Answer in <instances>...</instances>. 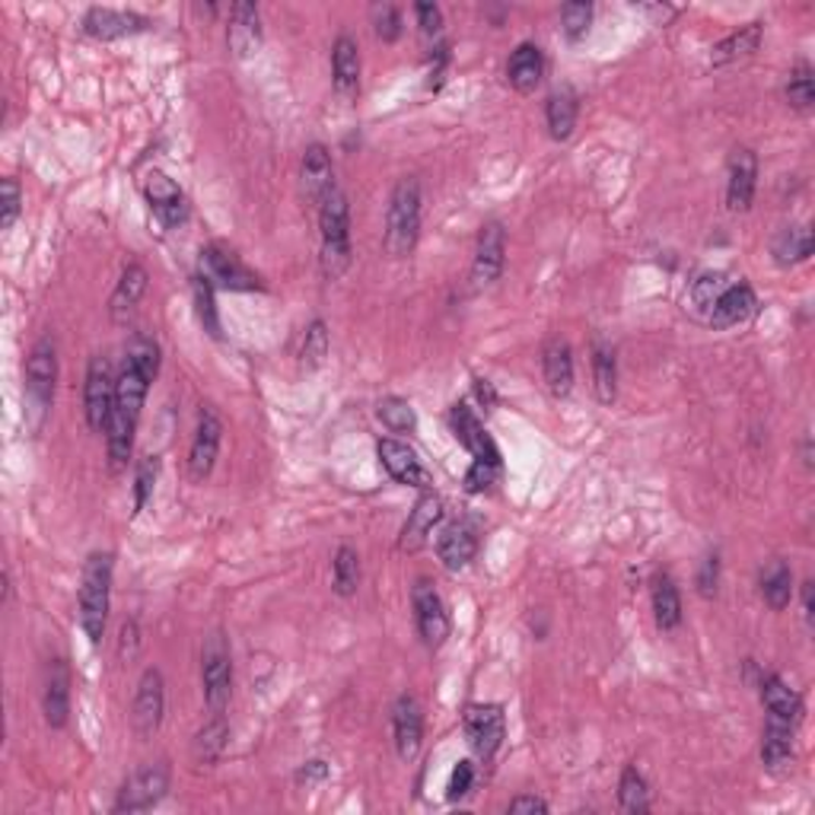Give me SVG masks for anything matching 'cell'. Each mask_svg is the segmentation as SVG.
I'll return each instance as SVG.
<instances>
[{
  "instance_id": "obj_1",
  "label": "cell",
  "mask_w": 815,
  "mask_h": 815,
  "mask_svg": "<svg viewBox=\"0 0 815 815\" xmlns=\"http://www.w3.org/2000/svg\"><path fill=\"white\" fill-rule=\"evenodd\" d=\"M111 577H115V555L111 552H93L86 557L83 577H80V625H83L93 647H99L103 637H106Z\"/></svg>"
},
{
  "instance_id": "obj_2",
  "label": "cell",
  "mask_w": 815,
  "mask_h": 815,
  "mask_svg": "<svg viewBox=\"0 0 815 815\" xmlns=\"http://www.w3.org/2000/svg\"><path fill=\"white\" fill-rule=\"evenodd\" d=\"M319 233H322V274L326 281H338L351 268V208L347 194L334 186L319 201Z\"/></svg>"
},
{
  "instance_id": "obj_3",
  "label": "cell",
  "mask_w": 815,
  "mask_h": 815,
  "mask_svg": "<svg viewBox=\"0 0 815 815\" xmlns=\"http://www.w3.org/2000/svg\"><path fill=\"white\" fill-rule=\"evenodd\" d=\"M417 236H421V182L414 176H405L389 194L382 249L392 259H408L417 246Z\"/></svg>"
},
{
  "instance_id": "obj_4",
  "label": "cell",
  "mask_w": 815,
  "mask_h": 815,
  "mask_svg": "<svg viewBox=\"0 0 815 815\" xmlns=\"http://www.w3.org/2000/svg\"><path fill=\"white\" fill-rule=\"evenodd\" d=\"M55 379H58V347L45 334L33 344L29 361H26V405H29L26 411L36 430L55 402Z\"/></svg>"
},
{
  "instance_id": "obj_5",
  "label": "cell",
  "mask_w": 815,
  "mask_h": 815,
  "mask_svg": "<svg viewBox=\"0 0 815 815\" xmlns=\"http://www.w3.org/2000/svg\"><path fill=\"white\" fill-rule=\"evenodd\" d=\"M201 682H204V701L211 713H223L233 695V657L226 647L223 630H211L201 653Z\"/></svg>"
},
{
  "instance_id": "obj_6",
  "label": "cell",
  "mask_w": 815,
  "mask_h": 815,
  "mask_svg": "<svg viewBox=\"0 0 815 815\" xmlns=\"http://www.w3.org/2000/svg\"><path fill=\"white\" fill-rule=\"evenodd\" d=\"M201 277H208L221 291H264L259 274L221 243L201 249Z\"/></svg>"
},
{
  "instance_id": "obj_7",
  "label": "cell",
  "mask_w": 815,
  "mask_h": 815,
  "mask_svg": "<svg viewBox=\"0 0 815 815\" xmlns=\"http://www.w3.org/2000/svg\"><path fill=\"white\" fill-rule=\"evenodd\" d=\"M166 793H169V765L156 761V765L134 771L131 778L121 783L118 800H115L111 810L115 813H147Z\"/></svg>"
},
{
  "instance_id": "obj_8",
  "label": "cell",
  "mask_w": 815,
  "mask_h": 815,
  "mask_svg": "<svg viewBox=\"0 0 815 815\" xmlns=\"http://www.w3.org/2000/svg\"><path fill=\"white\" fill-rule=\"evenodd\" d=\"M111 411H115V376L111 364L103 354L90 357L86 382H83V414L90 430H106Z\"/></svg>"
},
{
  "instance_id": "obj_9",
  "label": "cell",
  "mask_w": 815,
  "mask_h": 815,
  "mask_svg": "<svg viewBox=\"0 0 815 815\" xmlns=\"http://www.w3.org/2000/svg\"><path fill=\"white\" fill-rule=\"evenodd\" d=\"M411 609H414V625H417V634L421 640L430 647V650H440L449 637V615H446V605L437 587L430 580H417L414 590H411Z\"/></svg>"
},
{
  "instance_id": "obj_10",
  "label": "cell",
  "mask_w": 815,
  "mask_h": 815,
  "mask_svg": "<svg viewBox=\"0 0 815 815\" xmlns=\"http://www.w3.org/2000/svg\"><path fill=\"white\" fill-rule=\"evenodd\" d=\"M507 264V229L500 221H487L479 233L472 259V291H487L500 281Z\"/></svg>"
},
{
  "instance_id": "obj_11",
  "label": "cell",
  "mask_w": 815,
  "mask_h": 815,
  "mask_svg": "<svg viewBox=\"0 0 815 815\" xmlns=\"http://www.w3.org/2000/svg\"><path fill=\"white\" fill-rule=\"evenodd\" d=\"M221 440H223L221 414L214 411V405H201L198 427H194V440H191V449H188V475H191V482L194 484H201L204 479H211V472H214V465H217Z\"/></svg>"
},
{
  "instance_id": "obj_12",
  "label": "cell",
  "mask_w": 815,
  "mask_h": 815,
  "mask_svg": "<svg viewBox=\"0 0 815 815\" xmlns=\"http://www.w3.org/2000/svg\"><path fill=\"white\" fill-rule=\"evenodd\" d=\"M465 740L472 745V752L491 761L497 755V748L504 745L507 736V720H504V707L500 705H469L465 707Z\"/></svg>"
},
{
  "instance_id": "obj_13",
  "label": "cell",
  "mask_w": 815,
  "mask_h": 815,
  "mask_svg": "<svg viewBox=\"0 0 815 815\" xmlns=\"http://www.w3.org/2000/svg\"><path fill=\"white\" fill-rule=\"evenodd\" d=\"M166 713V682L160 669H144L141 682H138V695H134V707H131V723L134 733L141 740H150Z\"/></svg>"
},
{
  "instance_id": "obj_14",
  "label": "cell",
  "mask_w": 815,
  "mask_h": 815,
  "mask_svg": "<svg viewBox=\"0 0 815 815\" xmlns=\"http://www.w3.org/2000/svg\"><path fill=\"white\" fill-rule=\"evenodd\" d=\"M144 194L150 201V211L156 214V221L163 223L166 229H179L188 221V198L182 194V188L176 186L166 173L150 169L144 176Z\"/></svg>"
},
{
  "instance_id": "obj_15",
  "label": "cell",
  "mask_w": 815,
  "mask_h": 815,
  "mask_svg": "<svg viewBox=\"0 0 815 815\" xmlns=\"http://www.w3.org/2000/svg\"><path fill=\"white\" fill-rule=\"evenodd\" d=\"M449 427L456 434V440L465 446L472 452L475 462H491V465H500V449L491 440V434L484 430V424L479 421V414L465 402H456L449 408Z\"/></svg>"
},
{
  "instance_id": "obj_16",
  "label": "cell",
  "mask_w": 815,
  "mask_h": 815,
  "mask_svg": "<svg viewBox=\"0 0 815 815\" xmlns=\"http://www.w3.org/2000/svg\"><path fill=\"white\" fill-rule=\"evenodd\" d=\"M42 713L51 730H64L71 720V669L64 660H51L42 688Z\"/></svg>"
},
{
  "instance_id": "obj_17",
  "label": "cell",
  "mask_w": 815,
  "mask_h": 815,
  "mask_svg": "<svg viewBox=\"0 0 815 815\" xmlns=\"http://www.w3.org/2000/svg\"><path fill=\"white\" fill-rule=\"evenodd\" d=\"M150 26L147 16L134 13V10H111V7H93L83 16V33L99 42H111V38H128L144 33Z\"/></svg>"
},
{
  "instance_id": "obj_18",
  "label": "cell",
  "mask_w": 815,
  "mask_h": 815,
  "mask_svg": "<svg viewBox=\"0 0 815 815\" xmlns=\"http://www.w3.org/2000/svg\"><path fill=\"white\" fill-rule=\"evenodd\" d=\"M376 456H379L382 469H386L395 482L427 491V484H430L427 469L421 465V459H417V452H414L411 446L402 444V440H392V437H382V440L376 444Z\"/></svg>"
},
{
  "instance_id": "obj_19",
  "label": "cell",
  "mask_w": 815,
  "mask_h": 815,
  "mask_svg": "<svg viewBox=\"0 0 815 815\" xmlns=\"http://www.w3.org/2000/svg\"><path fill=\"white\" fill-rule=\"evenodd\" d=\"M440 519H444V500H440V494L424 491V494L417 497L414 510L408 513V522L402 525L399 548L408 552V555L421 552V548L427 545V539H430V532H434V525H437Z\"/></svg>"
},
{
  "instance_id": "obj_20",
  "label": "cell",
  "mask_w": 815,
  "mask_h": 815,
  "mask_svg": "<svg viewBox=\"0 0 815 815\" xmlns=\"http://www.w3.org/2000/svg\"><path fill=\"white\" fill-rule=\"evenodd\" d=\"M755 188H758V156L748 147H736L730 156V179H727L730 211L745 214L755 201Z\"/></svg>"
},
{
  "instance_id": "obj_21",
  "label": "cell",
  "mask_w": 815,
  "mask_h": 815,
  "mask_svg": "<svg viewBox=\"0 0 815 815\" xmlns=\"http://www.w3.org/2000/svg\"><path fill=\"white\" fill-rule=\"evenodd\" d=\"M392 736H395V752L402 761H414L421 745H424V713L417 698L402 695L392 707Z\"/></svg>"
},
{
  "instance_id": "obj_22",
  "label": "cell",
  "mask_w": 815,
  "mask_h": 815,
  "mask_svg": "<svg viewBox=\"0 0 815 815\" xmlns=\"http://www.w3.org/2000/svg\"><path fill=\"white\" fill-rule=\"evenodd\" d=\"M334 188L332 153L322 144H309L299 163V191L309 204H319Z\"/></svg>"
},
{
  "instance_id": "obj_23",
  "label": "cell",
  "mask_w": 815,
  "mask_h": 815,
  "mask_svg": "<svg viewBox=\"0 0 815 815\" xmlns=\"http://www.w3.org/2000/svg\"><path fill=\"white\" fill-rule=\"evenodd\" d=\"M226 42L236 58H252L261 48V13L256 3H233Z\"/></svg>"
},
{
  "instance_id": "obj_24",
  "label": "cell",
  "mask_w": 815,
  "mask_h": 815,
  "mask_svg": "<svg viewBox=\"0 0 815 815\" xmlns=\"http://www.w3.org/2000/svg\"><path fill=\"white\" fill-rule=\"evenodd\" d=\"M437 555L446 570H462L479 555V532L469 522H449L437 539Z\"/></svg>"
},
{
  "instance_id": "obj_25",
  "label": "cell",
  "mask_w": 815,
  "mask_h": 815,
  "mask_svg": "<svg viewBox=\"0 0 815 815\" xmlns=\"http://www.w3.org/2000/svg\"><path fill=\"white\" fill-rule=\"evenodd\" d=\"M755 306H758V297H755V291H752L748 284H730V287L720 294V299L713 303L707 322H710L717 332L733 329V326H742L745 319H752Z\"/></svg>"
},
{
  "instance_id": "obj_26",
  "label": "cell",
  "mask_w": 815,
  "mask_h": 815,
  "mask_svg": "<svg viewBox=\"0 0 815 815\" xmlns=\"http://www.w3.org/2000/svg\"><path fill=\"white\" fill-rule=\"evenodd\" d=\"M542 376L555 399H567L574 389V351L564 338H552L542 347Z\"/></svg>"
},
{
  "instance_id": "obj_27",
  "label": "cell",
  "mask_w": 815,
  "mask_h": 815,
  "mask_svg": "<svg viewBox=\"0 0 815 815\" xmlns=\"http://www.w3.org/2000/svg\"><path fill=\"white\" fill-rule=\"evenodd\" d=\"M147 268H144L141 261H131V264L121 271V281H118V287H115V294H111L109 299L111 322L125 326V322L134 316L138 303L147 294Z\"/></svg>"
},
{
  "instance_id": "obj_28",
  "label": "cell",
  "mask_w": 815,
  "mask_h": 815,
  "mask_svg": "<svg viewBox=\"0 0 815 815\" xmlns=\"http://www.w3.org/2000/svg\"><path fill=\"white\" fill-rule=\"evenodd\" d=\"M332 74L338 96L351 99L361 90V48L351 36H338L332 45Z\"/></svg>"
},
{
  "instance_id": "obj_29",
  "label": "cell",
  "mask_w": 815,
  "mask_h": 815,
  "mask_svg": "<svg viewBox=\"0 0 815 815\" xmlns=\"http://www.w3.org/2000/svg\"><path fill=\"white\" fill-rule=\"evenodd\" d=\"M793 723L787 720H778V717H768V727H765V736H761V761L768 771H787L793 765Z\"/></svg>"
},
{
  "instance_id": "obj_30",
  "label": "cell",
  "mask_w": 815,
  "mask_h": 815,
  "mask_svg": "<svg viewBox=\"0 0 815 815\" xmlns=\"http://www.w3.org/2000/svg\"><path fill=\"white\" fill-rule=\"evenodd\" d=\"M545 76V58L542 48L532 42H522L507 61V80L517 93H532Z\"/></svg>"
},
{
  "instance_id": "obj_31",
  "label": "cell",
  "mask_w": 815,
  "mask_h": 815,
  "mask_svg": "<svg viewBox=\"0 0 815 815\" xmlns=\"http://www.w3.org/2000/svg\"><path fill=\"white\" fill-rule=\"evenodd\" d=\"M761 705L768 710V717H778V720H787V723H800L803 720V698L783 682L778 675H765L761 678Z\"/></svg>"
},
{
  "instance_id": "obj_32",
  "label": "cell",
  "mask_w": 815,
  "mask_h": 815,
  "mask_svg": "<svg viewBox=\"0 0 815 815\" xmlns=\"http://www.w3.org/2000/svg\"><path fill=\"white\" fill-rule=\"evenodd\" d=\"M761 36H765L761 23H748V26L736 29V33H730L723 42H717V45L710 48V64H713V68H727V64H733V61L752 58V55L758 51V45H761Z\"/></svg>"
},
{
  "instance_id": "obj_33",
  "label": "cell",
  "mask_w": 815,
  "mask_h": 815,
  "mask_svg": "<svg viewBox=\"0 0 815 815\" xmlns=\"http://www.w3.org/2000/svg\"><path fill=\"white\" fill-rule=\"evenodd\" d=\"M150 379L144 373L138 370L134 364L125 361V367L115 379V408L121 414H128L131 421H141V408H144V399H147Z\"/></svg>"
},
{
  "instance_id": "obj_34",
  "label": "cell",
  "mask_w": 815,
  "mask_h": 815,
  "mask_svg": "<svg viewBox=\"0 0 815 815\" xmlns=\"http://www.w3.org/2000/svg\"><path fill=\"white\" fill-rule=\"evenodd\" d=\"M226 742H229V727H226L223 713H211V720L191 740V758H194V765H201V768L217 765L221 755L226 752Z\"/></svg>"
},
{
  "instance_id": "obj_35",
  "label": "cell",
  "mask_w": 815,
  "mask_h": 815,
  "mask_svg": "<svg viewBox=\"0 0 815 815\" xmlns=\"http://www.w3.org/2000/svg\"><path fill=\"white\" fill-rule=\"evenodd\" d=\"M134 430H138V421H131L128 414H121V411L115 408L109 424H106L109 469L115 475L128 469V459H131V452H134Z\"/></svg>"
},
{
  "instance_id": "obj_36",
  "label": "cell",
  "mask_w": 815,
  "mask_h": 815,
  "mask_svg": "<svg viewBox=\"0 0 815 815\" xmlns=\"http://www.w3.org/2000/svg\"><path fill=\"white\" fill-rule=\"evenodd\" d=\"M813 229L806 223H796V226H783L775 243H771V252H775V261L790 268V264H800L813 256Z\"/></svg>"
},
{
  "instance_id": "obj_37",
  "label": "cell",
  "mask_w": 815,
  "mask_h": 815,
  "mask_svg": "<svg viewBox=\"0 0 815 815\" xmlns=\"http://www.w3.org/2000/svg\"><path fill=\"white\" fill-rule=\"evenodd\" d=\"M593 392L602 405H612L618 392V361L612 344H605L602 338L593 341Z\"/></svg>"
},
{
  "instance_id": "obj_38",
  "label": "cell",
  "mask_w": 815,
  "mask_h": 815,
  "mask_svg": "<svg viewBox=\"0 0 815 815\" xmlns=\"http://www.w3.org/2000/svg\"><path fill=\"white\" fill-rule=\"evenodd\" d=\"M653 618L663 634L682 625V595H678V587L669 574L653 577Z\"/></svg>"
},
{
  "instance_id": "obj_39",
  "label": "cell",
  "mask_w": 815,
  "mask_h": 815,
  "mask_svg": "<svg viewBox=\"0 0 815 815\" xmlns=\"http://www.w3.org/2000/svg\"><path fill=\"white\" fill-rule=\"evenodd\" d=\"M545 125L555 141H567L577 128V96L570 90H557L545 103Z\"/></svg>"
},
{
  "instance_id": "obj_40",
  "label": "cell",
  "mask_w": 815,
  "mask_h": 815,
  "mask_svg": "<svg viewBox=\"0 0 815 815\" xmlns=\"http://www.w3.org/2000/svg\"><path fill=\"white\" fill-rule=\"evenodd\" d=\"M761 595L765 602L775 609V612H783L793 599V574L783 560H771L765 570H761Z\"/></svg>"
},
{
  "instance_id": "obj_41",
  "label": "cell",
  "mask_w": 815,
  "mask_h": 815,
  "mask_svg": "<svg viewBox=\"0 0 815 815\" xmlns=\"http://www.w3.org/2000/svg\"><path fill=\"white\" fill-rule=\"evenodd\" d=\"M361 587V555L351 545H341L332 560V590L338 595H354Z\"/></svg>"
},
{
  "instance_id": "obj_42",
  "label": "cell",
  "mask_w": 815,
  "mask_h": 815,
  "mask_svg": "<svg viewBox=\"0 0 815 815\" xmlns=\"http://www.w3.org/2000/svg\"><path fill=\"white\" fill-rule=\"evenodd\" d=\"M618 803L630 815H643L650 810V787H647V780L634 765H628L622 780H618Z\"/></svg>"
},
{
  "instance_id": "obj_43",
  "label": "cell",
  "mask_w": 815,
  "mask_h": 815,
  "mask_svg": "<svg viewBox=\"0 0 815 815\" xmlns=\"http://www.w3.org/2000/svg\"><path fill=\"white\" fill-rule=\"evenodd\" d=\"M783 96H787V103L793 106V109L806 111L813 109L815 103V76L813 68L803 61V64H796L790 76H787V86H783Z\"/></svg>"
},
{
  "instance_id": "obj_44",
  "label": "cell",
  "mask_w": 815,
  "mask_h": 815,
  "mask_svg": "<svg viewBox=\"0 0 815 815\" xmlns=\"http://www.w3.org/2000/svg\"><path fill=\"white\" fill-rule=\"evenodd\" d=\"M376 414H379V421H382L392 434H414V427H417L414 408L408 405L405 399H399V395L382 399L379 408H376Z\"/></svg>"
},
{
  "instance_id": "obj_45",
  "label": "cell",
  "mask_w": 815,
  "mask_h": 815,
  "mask_svg": "<svg viewBox=\"0 0 815 815\" xmlns=\"http://www.w3.org/2000/svg\"><path fill=\"white\" fill-rule=\"evenodd\" d=\"M191 291H194V306H198V319H201L204 332L211 338H221V316H217V303H214V284L198 274Z\"/></svg>"
},
{
  "instance_id": "obj_46",
  "label": "cell",
  "mask_w": 815,
  "mask_h": 815,
  "mask_svg": "<svg viewBox=\"0 0 815 815\" xmlns=\"http://www.w3.org/2000/svg\"><path fill=\"white\" fill-rule=\"evenodd\" d=\"M125 361L134 364V367L153 382L156 373H160V344H156L150 334H134L131 344H128V357H125Z\"/></svg>"
},
{
  "instance_id": "obj_47",
  "label": "cell",
  "mask_w": 815,
  "mask_h": 815,
  "mask_svg": "<svg viewBox=\"0 0 815 815\" xmlns=\"http://www.w3.org/2000/svg\"><path fill=\"white\" fill-rule=\"evenodd\" d=\"M730 287V281L723 274H701L695 284H692V306L698 316H710L713 303L720 299V294Z\"/></svg>"
},
{
  "instance_id": "obj_48",
  "label": "cell",
  "mask_w": 815,
  "mask_h": 815,
  "mask_svg": "<svg viewBox=\"0 0 815 815\" xmlns=\"http://www.w3.org/2000/svg\"><path fill=\"white\" fill-rule=\"evenodd\" d=\"M303 364L309 367V370H316L326 357H329V329H326V322L322 319H316L309 329H306V338H303Z\"/></svg>"
},
{
  "instance_id": "obj_49",
  "label": "cell",
  "mask_w": 815,
  "mask_h": 815,
  "mask_svg": "<svg viewBox=\"0 0 815 815\" xmlns=\"http://www.w3.org/2000/svg\"><path fill=\"white\" fill-rule=\"evenodd\" d=\"M560 23H564L567 38L587 36V29H590V23H593V7H590V3H580V0L564 3V7H560Z\"/></svg>"
},
{
  "instance_id": "obj_50",
  "label": "cell",
  "mask_w": 815,
  "mask_h": 815,
  "mask_svg": "<svg viewBox=\"0 0 815 815\" xmlns=\"http://www.w3.org/2000/svg\"><path fill=\"white\" fill-rule=\"evenodd\" d=\"M373 16V29L382 42H395L402 36V13L392 7V3H376L370 10Z\"/></svg>"
},
{
  "instance_id": "obj_51",
  "label": "cell",
  "mask_w": 815,
  "mask_h": 815,
  "mask_svg": "<svg viewBox=\"0 0 815 815\" xmlns=\"http://www.w3.org/2000/svg\"><path fill=\"white\" fill-rule=\"evenodd\" d=\"M23 211V188L16 179L0 182V229H10Z\"/></svg>"
},
{
  "instance_id": "obj_52",
  "label": "cell",
  "mask_w": 815,
  "mask_h": 815,
  "mask_svg": "<svg viewBox=\"0 0 815 815\" xmlns=\"http://www.w3.org/2000/svg\"><path fill=\"white\" fill-rule=\"evenodd\" d=\"M156 472H160L156 456H147V459L138 465V479H134V513H141V510L147 507L150 494H153V484H156Z\"/></svg>"
},
{
  "instance_id": "obj_53",
  "label": "cell",
  "mask_w": 815,
  "mask_h": 815,
  "mask_svg": "<svg viewBox=\"0 0 815 815\" xmlns=\"http://www.w3.org/2000/svg\"><path fill=\"white\" fill-rule=\"evenodd\" d=\"M500 475V465H491V462H472V469L465 472V491L469 494H484L491 484L497 482Z\"/></svg>"
},
{
  "instance_id": "obj_54",
  "label": "cell",
  "mask_w": 815,
  "mask_h": 815,
  "mask_svg": "<svg viewBox=\"0 0 815 815\" xmlns=\"http://www.w3.org/2000/svg\"><path fill=\"white\" fill-rule=\"evenodd\" d=\"M472 787H475V765L472 761H459L456 771H452V780H449V800L469 796Z\"/></svg>"
},
{
  "instance_id": "obj_55",
  "label": "cell",
  "mask_w": 815,
  "mask_h": 815,
  "mask_svg": "<svg viewBox=\"0 0 815 815\" xmlns=\"http://www.w3.org/2000/svg\"><path fill=\"white\" fill-rule=\"evenodd\" d=\"M414 16H417V26H421L424 36H440V29H444V10L437 3H417Z\"/></svg>"
},
{
  "instance_id": "obj_56",
  "label": "cell",
  "mask_w": 815,
  "mask_h": 815,
  "mask_svg": "<svg viewBox=\"0 0 815 815\" xmlns=\"http://www.w3.org/2000/svg\"><path fill=\"white\" fill-rule=\"evenodd\" d=\"M717 583H720V557L710 555L705 557L701 564V574H698V590L705 599H713L717 595Z\"/></svg>"
},
{
  "instance_id": "obj_57",
  "label": "cell",
  "mask_w": 815,
  "mask_h": 815,
  "mask_svg": "<svg viewBox=\"0 0 815 815\" xmlns=\"http://www.w3.org/2000/svg\"><path fill=\"white\" fill-rule=\"evenodd\" d=\"M507 813L513 815H545L548 813V803L542 796H532V793H522L517 800H510Z\"/></svg>"
},
{
  "instance_id": "obj_58",
  "label": "cell",
  "mask_w": 815,
  "mask_h": 815,
  "mask_svg": "<svg viewBox=\"0 0 815 815\" xmlns=\"http://www.w3.org/2000/svg\"><path fill=\"white\" fill-rule=\"evenodd\" d=\"M326 778H329V765L326 761H306L297 771L299 787H316V783H322Z\"/></svg>"
},
{
  "instance_id": "obj_59",
  "label": "cell",
  "mask_w": 815,
  "mask_h": 815,
  "mask_svg": "<svg viewBox=\"0 0 815 815\" xmlns=\"http://www.w3.org/2000/svg\"><path fill=\"white\" fill-rule=\"evenodd\" d=\"M475 395H479V402H482L487 411L497 405V392H494V386H491L487 379H475Z\"/></svg>"
},
{
  "instance_id": "obj_60",
  "label": "cell",
  "mask_w": 815,
  "mask_h": 815,
  "mask_svg": "<svg viewBox=\"0 0 815 815\" xmlns=\"http://www.w3.org/2000/svg\"><path fill=\"white\" fill-rule=\"evenodd\" d=\"M803 612H806V618L813 622V580L803 583Z\"/></svg>"
}]
</instances>
